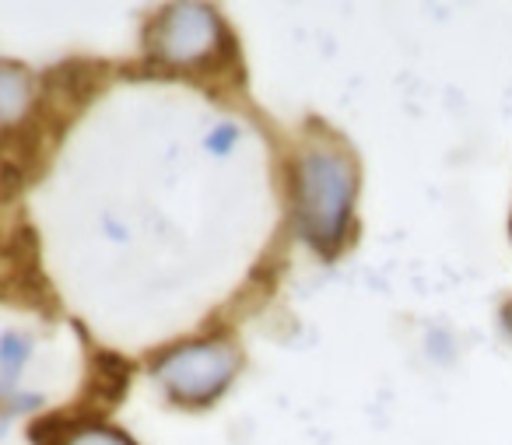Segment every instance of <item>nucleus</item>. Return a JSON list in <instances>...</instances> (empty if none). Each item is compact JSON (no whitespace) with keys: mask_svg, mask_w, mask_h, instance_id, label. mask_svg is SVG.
Wrapping results in <instances>:
<instances>
[{"mask_svg":"<svg viewBox=\"0 0 512 445\" xmlns=\"http://www.w3.org/2000/svg\"><path fill=\"white\" fill-rule=\"evenodd\" d=\"M218 15L207 4H172L151 22L148 53L165 67H200L221 50Z\"/></svg>","mask_w":512,"mask_h":445,"instance_id":"7ed1b4c3","label":"nucleus"},{"mask_svg":"<svg viewBox=\"0 0 512 445\" xmlns=\"http://www.w3.org/2000/svg\"><path fill=\"white\" fill-rule=\"evenodd\" d=\"M60 445H134L123 431L106 428V424H85V428H74L71 435H64Z\"/></svg>","mask_w":512,"mask_h":445,"instance_id":"423d86ee","label":"nucleus"},{"mask_svg":"<svg viewBox=\"0 0 512 445\" xmlns=\"http://www.w3.org/2000/svg\"><path fill=\"white\" fill-rule=\"evenodd\" d=\"M358 197V165L341 144L309 141L292 165V211L299 235L320 256L341 253Z\"/></svg>","mask_w":512,"mask_h":445,"instance_id":"f257e3e1","label":"nucleus"},{"mask_svg":"<svg viewBox=\"0 0 512 445\" xmlns=\"http://www.w3.org/2000/svg\"><path fill=\"white\" fill-rule=\"evenodd\" d=\"M505 323H509V330H512V305L505 309Z\"/></svg>","mask_w":512,"mask_h":445,"instance_id":"6e6552de","label":"nucleus"},{"mask_svg":"<svg viewBox=\"0 0 512 445\" xmlns=\"http://www.w3.org/2000/svg\"><path fill=\"white\" fill-rule=\"evenodd\" d=\"M32 99H36V88H32L29 71L0 60V134L22 127L32 109Z\"/></svg>","mask_w":512,"mask_h":445,"instance_id":"20e7f679","label":"nucleus"},{"mask_svg":"<svg viewBox=\"0 0 512 445\" xmlns=\"http://www.w3.org/2000/svg\"><path fill=\"white\" fill-rule=\"evenodd\" d=\"M204 144H207V151H214V155L225 158L228 151L239 144V127H235V123H221V127H214L211 134H207Z\"/></svg>","mask_w":512,"mask_h":445,"instance_id":"0eeeda50","label":"nucleus"},{"mask_svg":"<svg viewBox=\"0 0 512 445\" xmlns=\"http://www.w3.org/2000/svg\"><path fill=\"white\" fill-rule=\"evenodd\" d=\"M239 351L228 340H190L155 361V379L176 403L204 407L232 386Z\"/></svg>","mask_w":512,"mask_h":445,"instance_id":"f03ea898","label":"nucleus"},{"mask_svg":"<svg viewBox=\"0 0 512 445\" xmlns=\"http://www.w3.org/2000/svg\"><path fill=\"white\" fill-rule=\"evenodd\" d=\"M32 344L22 333H4L0 337V396L15 393L18 379H22L25 365H29Z\"/></svg>","mask_w":512,"mask_h":445,"instance_id":"39448f33","label":"nucleus"}]
</instances>
